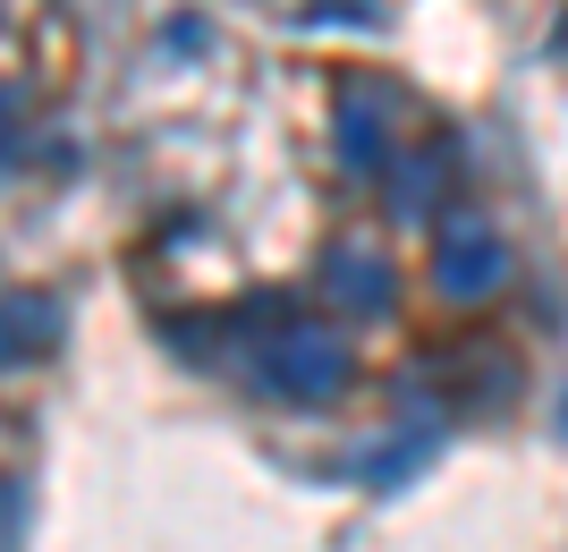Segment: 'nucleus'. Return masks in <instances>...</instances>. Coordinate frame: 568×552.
<instances>
[{
  "label": "nucleus",
  "instance_id": "obj_4",
  "mask_svg": "<svg viewBox=\"0 0 568 552\" xmlns=\"http://www.w3.org/2000/svg\"><path fill=\"white\" fill-rule=\"evenodd\" d=\"M433 451H442V425H433V416H425V425H407L399 442H382V451L365 459L356 476H365V493H399V484L416 476V468H425Z\"/></svg>",
  "mask_w": 568,
  "mask_h": 552
},
{
  "label": "nucleus",
  "instance_id": "obj_5",
  "mask_svg": "<svg viewBox=\"0 0 568 552\" xmlns=\"http://www.w3.org/2000/svg\"><path fill=\"white\" fill-rule=\"evenodd\" d=\"M339 153H348L356 170H382V162H390V144H382V111L365 94L339 102Z\"/></svg>",
  "mask_w": 568,
  "mask_h": 552
},
{
  "label": "nucleus",
  "instance_id": "obj_6",
  "mask_svg": "<svg viewBox=\"0 0 568 552\" xmlns=\"http://www.w3.org/2000/svg\"><path fill=\"white\" fill-rule=\"evenodd\" d=\"M51 332H60V314H51L43 307V298H9V358H43V349H34V340H51Z\"/></svg>",
  "mask_w": 568,
  "mask_h": 552
},
{
  "label": "nucleus",
  "instance_id": "obj_7",
  "mask_svg": "<svg viewBox=\"0 0 568 552\" xmlns=\"http://www.w3.org/2000/svg\"><path fill=\"white\" fill-rule=\"evenodd\" d=\"M433 179H442V144H433L425 162H407L390 188H399V213H425V195H433Z\"/></svg>",
  "mask_w": 568,
  "mask_h": 552
},
{
  "label": "nucleus",
  "instance_id": "obj_1",
  "mask_svg": "<svg viewBox=\"0 0 568 552\" xmlns=\"http://www.w3.org/2000/svg\"><path fill=\"white\" fill-rule=\"evenodd\" d=\"M255 365L281 400H339L348 391V349H339V332H314V323H281L255 349Z\"/></svg>",
  "mask_w": 568,
  "mask_h": 552
},
{
  "label": "nucleus",
  "instance_id": "obj_8",
  "mask_svg": "<svg viewBox=\"0 0 568 552\" xmlns=\"http://www.w3.org/2000/svg\"><path fill=\"white\" fill-rule=\"evenodd\" d=\"M560 433H568V391H560Z\"/></svg>",
  "mask_w": 568,
  "mask_h": 552
},
{
  "label": "nucleus",
  "instance_id": "obj_2",
  "mask_svg": "<svg viewBox=\"0 0 568 552\" xmlns=\"http://www.w3.org/2000/svg\"><path fill=\"white\" fill-rule=\"evenodd\" d=\"M433 281H442V298H493V289L509 281L500 230L484 213H450L442 230H433Z\"/></svg>",
  "mask_w": 568,
  "mask_h": 552
},
{
  "label": "nucleus",
  "instance_id": "obj_3",
  "mask_svg": "<svg viewBox=\"0 0 568 552\" xmlns=\"http://www.w3.org/2000/svg\"><path fill=\"white\" fill-rule=\"evenodd\" d=\"M323 281H332V298L356 307V314L390 307V264H382L374 247H332V255H323Z\"/></svg>",
  "mask_w": 568,
  "mask_h": 552
}]
</instances>
